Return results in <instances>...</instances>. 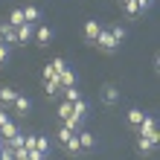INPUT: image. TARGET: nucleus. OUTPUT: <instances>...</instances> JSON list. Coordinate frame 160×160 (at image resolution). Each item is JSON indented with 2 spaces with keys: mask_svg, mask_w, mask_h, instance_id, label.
<instances>
[{
  "mask_svg": "<svg viewBox=\"0 0 160 160\" xmlns=\"http://www.w3.org/2000/svg\"><path fill=\"white\" fill-rule=\"evenodd\" d=\"M137 137H148L152 143H157V140H160V134H157V119H154L152 114L143 117V122H140V128H137Z\"/></svg>",
  "mask_w": 160,
  "mask_h": 160,
  "instance_id": "nucleus-1",
  "label": "nucleus"
},
{
  "mask_svg": "<svg viewBox=\"0 0 160 160\" xmlns=\"http://www.w3.org/2000/svg\"><path fill=\"white\" fill-rule=\"evenodd\" d=\"M93 47H96V50H102V52H117V50H119L117 41L111 38V32L105 29V26H102V32H99V38H96V44H93Z\"/></svg>",
  "mask_w": 160,
  "mask_h": 160,
  "instance_id": "nucleus-2",
  "label": "nucleus"
},
{
  "mask_svg": "<svg viewBox=\"0 0 160 160\" xmlns=\"http://www.w3.org/2000/svg\"><path fill=\"white\" fill-rule=\"evenodd\" d=\"M32 38H35V44H38V47H50V41L55 38V32H52V26H41V23H38Z\"/></svg>",
  "mask_w": 160,
  "mask_h": 160,
  "instance_id": "nucleus-3",
  "label": "nucleus"
},
{
  "mask_svg": "<svg viewBox=\"0 0 160 160\" xmlns=\"http://www.w3.org/2000/svg\"><path fill=\"white\" fill-rule=\"evenodd\" d=\"M29 111H32V99H29V96H21V93H18V99L12 102V114H15V117H26Z\"/></svg>",
  "mask_w": 160,
  "mask_h": 160,
  "instance_id": "nucleus-4",
  "label": "nucleus"
},
{
  "mask_svg": "<svg viewBox=\"0 0 160 160\" xmlns=\"http://www.w3.org/2000/svg\"><path fill=\"white\" fill-rule=\"evenodd\" d=\"M99 32H102V23H99V21H84V29H82V35H84V41H88V44H96Z\"/></svg>",
  "mask_w": 160,
  "mask_h": 160,
  "instance_id": "nucleus-5",
  "label": "nucleus"
},
{
  "mask_svg": "<svg viewBox=\"0 0 160 160\" xmlns=\"http://www.w3.org/2000/svg\"><path fill=\"white\" fill-rule=\"evenodd\" d=\"M0 41H3V44H9V47H12V44H18V29H15V26L9 23V21H3V23H0Z\"/></svg>",
  "mask_w": 160,
  "mask_h": 160,
  "instance_id": "nucleus-6",
  "label": "nucleus"
},
{
  "mask_svg": "<svg viewBox=\"0 0 160 160\" xmlns=\"http://www.w3.org/2000/svg\"><path fill=\"white\" fill-rule=\"evenodd\" d=\"M102 102H105V105L111 108V105H117V102H119V88H117V84H105V88H102Z\"/></svg>",
  "mask_w": 160,
  "mask_h": 160,
  "instance_id": "nucleus-7",
  "label": "nucleus"
},
{
  "mask_svg": "<svg viewBox=\"0 0 160 160\" xmlns=\"http://www.w3.org/2000/svg\"><path fill=\"white\" fill-rule=\"evenodd\" d=\"M76 137H79L82 152H93V148H96V134H90V131H76Z\"/></svg>",
  "mask_w": 160,
  "mask_h": 160,
  "instance_id": "nucleus-8",
  "label": "nucleus"
},
{
  "mask_svg": "<svg viewBox=\"0 0 160 160\" xmlns=\"http://www.w3.org/2000/svg\"><path fill=\"white\" fill-rule=\"evenodd\" d=\"M55 79H58L61 90H64V88H76V82H79V76H76V70H73V67H67L64 73H58V76H55Z\"/></svg>",
  "mask_w": 160,
  "mask_h": 160,
  "instance_id": "nucleus-9",
  "label": "nucleus"
},
{
  "mask_svg": "<svg viewBox=\"0 0 160 160\" xmlns=\"http://www.w3.org/2000/svg\"><path fill=\"white\" fill-rule=\"evenodd\" d=\"M15 99H18V90L9 88V84H3V88H0V105H3V108H12Z\"/></svg>",
  "mask_w": 160,
  "mask_h": 160,
  "instance_id": "nucleus-10",
  "label": "nucleus"
},
{
  "mask_svg": "<svg viewBox=\"0 0 160 160\" xmlns=\"http://www.w3.org/2000/svg\"><path fill=\"white\" fill-rule=\"evenodd\" d=\"M21 12H23V18H26V23L38 26V21H41V9H38V6H23Z\"/></svg>",
  "mask_w": 160,
  "mask_h": 160,
  "instance_id": "nucleus-11",
  "label": "nucleus"
},
{
  "mask_svg": "<svg viewBox=\"0 0 160 160\" xmlns=\"http://www.w3.org/2000/svg\"><path fill=\"white\" fill-rule=\"evenodd\" d=\"M18 134H21L18 122H12V119H9L6 125H0V140H12V137H18Z\"/></svg>",
  "mask_w": 160,
  "mask_h": 160,
  "instance_id": "nucleus-12",
  "label": "nucleus"
},
{
  "mask_svg": "<svg viewBox=\"0 0 160 160\" xmlns=\"http://www.w3.org/2000/svg\"><path fill=\"white\" fill-rule=\"evenodd\" d=\"M32 35H35V26H32V23L18 26V44H29V41H32Z\"/></svg>",
  "mask_w": 160,
  "mask_h": 160,
  "instance_id": "nucleus-13",
  "label": "nucleus"
},
{
  "mask_svg": "<svg viewBox=\"0 0 160 160\" xmlns=\"http://www.w3.org/2000/svg\"><path fill=\"white\" fill-rule=\"evenodd\" d=\"M154 148H157V143H152L148 137H137V152L140 154H154Z\"/></svg>",
  "mask_w": 160,
  "mask_h": 160,
  "instance_id": "nucleus-14",
  "label": "nucleus"
},
{
  "mask_svg": "<svg viewBox=\"0 0 160 160\" xmlns=\"http://www.w3.org/2000/svg\"><path fill=\"white\" fill-rule=\"evenodd\" d=\"M88 102H84V99H76V102H73V117H76L79 122H84V117H88Z\"/></svg>",
  "mask_w": 160,
  "mask_h": 160,
  "instance_id": "nucleus-15",
  "label": "nucleus"
},
{
  "mask_svg": "<svg viewBox=\"0 0 160 160\" xmlns=\"http://www.w3.org/2000/svg\"><path fill=\"white\" fill-rule=\"evenodd\" d=\"M143 117H146V114H143L140 108H131L125 119H128V125H131V128H140V122H143Z\"/></svg>",
  "mask_w": 160,
  "mask_h": 160,
  "instance_id": "nucleus-16",
  "label": "nucleus"
},
{
  "mask_svg": "<svg viewBox=\"0 0 160 160\" xmlns=\"http://www.w3.org/2000/svg\"><path fill=\"white\" fill-rule=\"evenodd\" d=\"M9 23H12L15 29H18V26H23V23H26V18H23V12H21V6L9 12Z\"/></svg>",
  "mask_w": 160,
  "mask_h": 160,
  "instance_id": "nucleus-17",
  "label": "nucleus"
},
{
  "mask_svg": "<svg viewBox=\"0 0 160 160\" xmlns=\"http://www.w3.org/2000/svg\"><path fill=\"white\" fill-rule=\"evenodd\" d=\"M108 32H111V38L117 41V47L125 41V26H119V23H114V26H108Z\"/></svg>",
  "mask_w": 160,
  "mask_h": 160,
  "instance_id": "nucleus-18",
  "label": "nucleus"
},
{
  "mask_svg": "<svg viewBox=\"0 0 160 160\" xmlns=\"http://www.w3.org/2000/svg\"><path fill=\"white\" fill-rule=\"evenodd\" d=\"M50 148H52L50 137H41V134H38V140H35V152H41V154L47 157V154H50Z\"/></svg>",
  "mask_w": 160,
  "mask_h": 160,
  "instance_id": "nucleus-19",
  "label": "nucleus"
},
{
  "mask_svg": "<svg viewBox=\"0 0 160 160\" xmlns=\"http://www.w3.org/2000/svg\"><path fill=\"white\" fill-rule=\"evenodd\" d=\"M55 114H58L61 122H64V119H70V117H73V105H70V102H61V105L55 108Z\"/></svg>",
  "mask_w": 160,
  "mask_h": 160,
  "instance_id": "nucleus-20",
  "label": "nucleus"
},
{
  "mask_svg": "<svg viewBox=\"0 0 160 160\" xmlns=\"http://www.w3.org/2000/svg\"><path fill=\"white\" fill-rule=\"evenodd\" d=\"M122 9H125V18H140V6H137V0H125V3H122Z\"/></svg>",
  "mask_w": 160,
  "mask_h": 160,
  "instance_id": "nucleus-21",
  "label": "nucleus"
},
{
  "mask_svg": "<svg viewBox=\"0 0 160 160\" xmlns=\"http://www.w3.org/2000/svg\"><path fill=\"white\" fill-rule=\"evenodd\" d=\"M44 90H47V96H55V93H61L58 79H47V82H44Z\"/></svg>",
  "mask_w": 160,
  "mask_h": 160,
  "instance_id": "nucleus-22",
  "label": "nucleus"
},
{
  "mask_svg": "<svg viewBox=\"0 0 160 160\" xmlns=\"http://www.w3.org/2000/svg\"><path fill=\"white\" fill-rule=\"evenodd\" d=\"M55 137H58V143L64 146V143H70V140L76 137V131H70L67 125H61V128H58V134H55Z\"/></svg>",
  "mask_w": 160,
  "mask_h": 160,
  "instance_id": "nucleus-23",
  "label": "nucleus"
},
{
  "mask_svg": "<svg viewBox=\"0 0 160 160\" xmlns=\"http://www.w3.org/2000/svg\"><path fill=\"white\" fill-rule=\"evenodd\" d=\"M61 93H64V102H70V105H73V102H76V99H82V93H79L76 88H64Z\"/></svg>",
  "mask_w": 160,
  "mask_h": 160,
  "instance_id": "nucleus-24",
  "label": "nucleus"
},
{
  "mask_svg": "<svg viewBox=\"0 0 160 160\" xmlns=\"http://www.w3.org/2000/svg\"><path fill=\"white\" fill-rule=\"evenodd\" d=\"M64 148H67V152H70V157H76V154L82 152V146H79V137H73L70 143H64Z\"/></svg>",
  "mask_w": 160,
  "mask_h": 160,
  "instance_id": "nucleus-25",
  "label": "nucleus"
},
{
  "mask_svg": "<svg viewBox=\"0 0 160 160\" xmlns=\"http://www.w3.org/2000/svg\"><path fill=\"white\" fill-rule=\"evenodd\" d=\"M9 55H12V47H9V44H3V41H0V67H3V64L9 61Z\"/></svg>",
  "mask_w": 160,
  "mask_h": 160,
  "instance_id": "nucleus-26",
  "label": "nucleus"
},
{
  "mask_svg": "<svg viewBox=\"0 0 160 160\" xmlns=\"http://www.w3.org/2000/svg\"><path fill=\"white\" fill-rule=\"evenodd\" d=\"M50 67H52L55 73H64V70H67V61H64V58H52V61H50Z\"/></svg>",
  "mask_w": 160,
  "mask_h": 160,
  "instance_id": "nucleus-27",
  "label": "nucleus"
},
{
  "mask_svg": "<svg viewBox=\"0 0 160 160\" xmlns=\"http://www.w3.org/2000/svg\"><path fill=\"white\" fill-rule=\"evenodd\" d=\"M35 140H38V134H23V148H26V152L35 148Z\"/></svg>",
  "mask_w": 160,
  "mask_h": 160,
  "instance_id": "nucleus-28",
  "label": "nucleus"
},
{
  "mask_svg": "<svg viewBox=\"0 0 160 160\" xmlns=\"http://www.w3.org/2000/svg\"><path fill=\"white\" fill-rule=\"evenodd\" d=\"M9 119H12V114H9V111H6L3 105H0V125H6Z\"/></svg>",
  "mask_w": 160,
  "mask_h": 160,
  "instance_id": "nucleus-29",
  "label": "nucleus"
},
{
  "mask_svg": "<svg viewBox=\"0 0 160 160\" xmlns=\"http://www.w3.org/2000/svg\"><path fill=\"white\" fill-rule=\"evenodd\" d=\"M55 76H58V73H55L50 64H47V67H44V82H47V79H55Z\"/></svg>",
  "mask_w": 160,
  "mask_h": 160,
  "instance_id": "nucleus-30",
  "label": "nucleus"
},
{
  "mask_svg": "<svg viewBox=\"0 0 160 160\" xmlns=\"http://www.w3.org/2000/svg\"><path fill=\"white\" fill-rule=\"evenodd\" d=\"M0 160H15V154L9 152V148H0Z\"/></svg>",
  "mask_w": 160,
  "mask_h": 160,
  "instance_id": "nucleus-31",
  "label": "nucleus"
},
{
  "mask_svg": "<svg viewBox=\"0 0 160 160\" xmlns=\"http://www.w3.org/2000/svg\"><path fill=\"white\" fill-rule=\"evenodd\" d=\"M119 3H125V0H119Z\"/></svg>",
  "mask_w": 160,
  "mask_h": 160,
  "instance_id": "nucleus-32",
  "label": "nucleus"
},
{
  "mask_svg": "<svg viewBox=\"0 0 160 160\" xmlns=\"http://www.w3.org/2000/svg\"><path fill=\"white\" fill-rule=\"evenodd\" d=\"M148 3H154V0H148Z\"/></svg>",
  "mask_w": 160,
  "mask_h": 160,
  "instance_id": "nucleus-33",
  "label": "nucleus"
},
{
  "mask_svg": "<svg viewBox=\"0 0 160 160\" xmlns=\"http://www.w3.org/2000/svg\"><path fill=\"white\" fill-rule=\"evenodd\" d=\"M70 160H73V157H70Z\"/></svg>",
  "mask_w": 160,
  "mask_h": 160,
  "instance_id": "nucleus-34",
  "label": "nucleus"
}]
</instances>
